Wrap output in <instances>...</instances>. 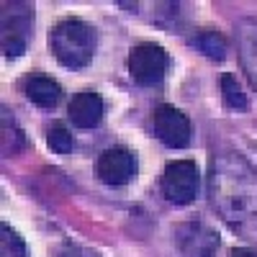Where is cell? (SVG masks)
I'll use <instances>...</instances> for the list:
<instances>
[{
    "label": "cell",
    "instance_id": "2e32d148",
    "mask_svg": "<svg viewBox=\"0 0 257 257\" xmlns=\"http://www.w3.org/2000/svg\"><path fill=\"white\" fill-rule=\"evenodd\" d=\"M231 257H257V254L247 247H237V249H231Z\"/></svg>",
    "mask_w": 257,
    "mask_h": 257
},
{
    "label": "cell",
    "instance_id": "6da1fadb",
    "mask_svg": "<svg viewBox=\"0 0 257 257\" xmlns=\"http://www.w3.org/2000/svg\"><path fill=\"white\" fill-rule=\"evenodd\" d=\"M208 196L234 231L244 239H257V175L244 157L221 152L211 160Z\"/></svg>",
    "mask_w": 257,
    "mask_h": 257
},
{
    "label": "cell",
    "instance_id": "3957f363",
    "mask_svg": "<svg viewBox=\"0 0 257 257\" xmlns=\"http://www.w3.org/2000/svg\"><path fill=\"white\" fill-rule=\"evenodd\" d=\"M198 188H201V175H198V165L193 160H175L165 167L162 193L170 203L185 206L190 201H196Z\"/></svg>",
    "mask_w": 257,
    "mask_h": 257
},
{
    "label": "cell",
    "instance_id": "277c9868",
    "mask_svg": "<svg viewBox=\"0 0 257 257\" xmlns=\"http://www.w3.org/2000/svg\"><path fill=\"white\" fill-rule=\"evenodd\" d=\"M34 26V8L26 3H6L3 6V54L16 59L26 52Z\"/></svg>",
    "mask_w": 257,
    "mask_h": 257
},
{
    "label": "cell",
    "instance_id": "52a82bcc",
    "mask_svg": "<svg viewBox=\"0 0 257 257\" xmlns=\"http://www.w3.org/2000/svg\"><path fill=\"white\" fill-rule=\"evenodd\" d=\"M98 178L105 185H126L137 178V157L128 152V149H105L98 157Z\"/></svg>",
    "mask_w": 257,
    "mask_h": 257
},
{
    "label": "cell",
    "instance_id": "30bf717a",
    "mask_svg": "<svg viewBox=\"0 0 257 257\" xmlns=\"http://www.w3.org/2000/svg\"><path fill=\"white\" fill-rule=\"evenodd\" d=\"M26 98L41 108H54L62 98V88L59 82L52 80V77H44V75H34L26 80Z\"/></svg>",
    "mask_w": 257,
    "mask_h": 257
},
{
    "label": "cell",
    "instance_id": "7a4b0ae2",
    "mask_svg": "<svg viewBox=\"0 0 257 257\" xmlns=\"http://www.w3.org/2000/svg\"><path fill=\"white\" fill-rule=\"evenodd\" d=\"M95 31L80 18H64L52 29L49 47L59 64L70 70H82L95 54Z\"/></svg>",
    "mask_w": 257,
    "mask_h": 257
},
{
    "label": "cell",
    "instance_id": "5bb4252c",
    "mask_svg": "<svg viewBox=\"0 0 257 257\" xmlns=\"http://www.w3.org/2000/svg\"><path fill=\"white\" fill-rule=\"evenodd\" d=\"M221 93H224V100L229 108H239V111H247V95L242 93V85L237 82L234 75H224L221 77Z\"/></svg>",
    "mask_w": 257,
    "mask_h": 257
},
{
    "label": "cell",
    "instance_id": "4fadbf2b",
    "mask_svg": "<svg viewBox=\"0 0 257 257\" xmlns=\"http://www.w3.org/2000/svg\"><path fill=\"white\" fill-rule=\"evenodd\" d=\"M0 257H29V249H26V242L24 237L11 229L8 224H0Z\"/></svg>",
    "mask_w": 257,
    "mask_h": 257
},
{
    "label": "cell",
    "instance_id": "7c38bea8",
    "mask_svg": "<svg viewBox=\"0 0 257 257\" xmlns=\"http://www.w3.org/2000/svg\"><path fill=\"white\" fill-rule=\"evenodd\" d=\"M193 44H196L208 59L221 62L226 57V39L219 31H201L196 39H193Z\"/></svg>",
    "mask_w": 257,
    "mask_h": 257
},
{
    "label": "cell",
    "instance_id": "ba28073f",
    "mask_svg": "<svg viewBox=\"0 0 257 257\" xmlns=\"http://www.w3.org/2000/svg\"><path fill=\"white\" fill-rule=\"evenodd\" d=\"M175 242L185 257H213L219 249V237L201 221H190L175 229Z\"/></svg>",
    "mask_w": 257,
    "mask_h": 257
},
{
    "label": "cell",
    "instance_id": "5b68a950",
    "mask_svg": "<svg viewBox=\"0 0 257 257\" xmlns=\"http://www.w3.org/2000/svg\"><path fill=\"white\" fill-rule=\"evenodd\" d=\"M167 64H170L167 52L160 44H149V41L134 47L132 54H128V72L144 88L162 82V77L167 72Z\"/></svg>",
    "mask_w": 257,
    "mask_h": 257
},
{
    "label": "cell",
    "instance_id": "9c48e42d",
    "mask_svg": "<svg viewBox=\"0 0 257 257\" xmlns=\"http://www.w3.org/2000/svg\"><path fill=\"white\" fill-rule=\"evenodd\" d=\"M103 98L93 90H82L77 95H72L70 105H67V116L77 128H93L100 123L103 118Z\"/></svg>",
    "mask_w": 257,
    "mask_h": 257
},
{
    "label": "cell",
    "instance_id": "9a60e30c",
    "mask_svg": "<svg viewBox=\"0 0 257 257\" xmlns=\"http://www.w3.org/2000/svg\"><path fill=\"white\" fill-rule=\"evenodd\" d=\"M47 142H49V147L54 149L57 155H70L72 149H75V137L64 128L62 123H57V126H52L49 128V137H47Z\"/></svg>",
    "mask_w": 257,
    "mask_h": 257
},
{
    "label": "cell",
    "instance_id": "8fae6325",
    "mask_svg": "<svg viewBox=\"0 0 257 257\" xmlns=\"http://www.w3.org/2000/svg\"><path fill=\"white\" fill-rule=\"evenodd\" d=\"M239 57L242 64L257 88V21H242L239 24Z\"/></svg>",
    "mask_w": 257,
    "mask_h": 257
},
{
    "label": "cell",
    "instance_id": "8992f818",
    "mask_svg": "<svg viewBox=\"0 0 257 257\" xmlns=\"http://www.w3.org/2000/svg\"><path fill=\"white\" fill-rule=\"evenodd\" d=\"M152 132L165 147L183 149L190 142V121L183 111L173 108V105H160L152 113Z\"/></svg>",
    "mask_w": 257,
    "mask_h": 257
}]
</instances>
